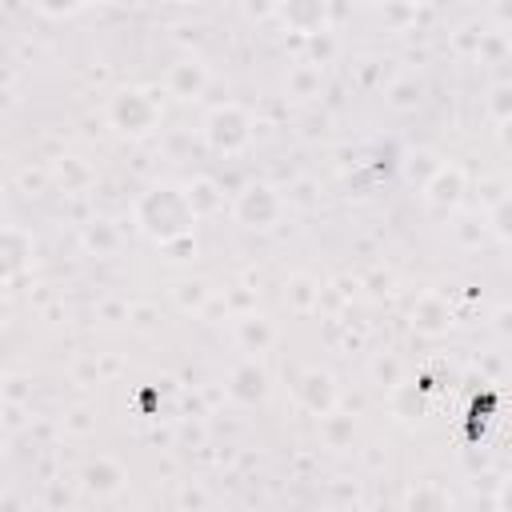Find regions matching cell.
I'll use <instances>...</instances> for the list:
<instances>
[{"instance_id": "6da1fadb", "label": "cell", "mask_w": 512, "mask_h": 512, "mask_svg": "<svg viewBox=\"0 0 512 512\" xmlns=\"http://www.w3.org/2000/svg\"><path fill=\"white\" fill-rule=\"evenodd\" d=\"M192 224H196V212H192L184 188L156 184V188H148V192L136 200V228H140L148 240H156V244L188 240V236H192Z\"/></svg>"}, {"instance_id": "7a4b0ae2", "label": "cell", "mask_w": 512, "mask_h": 512, "mask_svg": "<svg viewBox=\"0 0 512 512\" xmlns=\"http://www.w3.org/2000/svg\"><path fill=\"white\" fill-rule=\"evenodd\" d=\"M156 116H160L156 100L148 92H140V88H124V92H116L108 100V120L124 136H148L152 124H156Z\"/></svg>"}, {"instance_id": "3957f363", "label": "cell", "mask_w": 512, "mask_h": 512, "mask_svg": "<svg viewBox=\"0 0 512 512\" xmlns=\"http://www.w3.org/2000/svg\"><path fill=\"white\" fill-rule=\"evenodd\" d=\"M204 140H208L216 152H224V156L244 152V148L252 144V120H248V112L236 108V104L216 108V112L208 116V124H204Z\"/></svg>"}, {"instance_id": "277c9868", "label": "cell", "mask_w": 512, "mask_h": 512, "mask_svg": "<svg viewBox=\"0 0 512 512\" xmlns=\"http://www.w3.org/2000/svg\"><path fill=\"white\" fill-rule=\"evenodd\" d=\"M232 212H236V220H240L244 228H272V224L284 216V200H280V192H276L272 184H248V188L236 196Z\"/></svg>"}, {"instance_id": "5b68a950", "label": "cell", "mask_w": 512, "mask_h": 512, "mask_svg": "<svg viewBox=\"0 0 512 512\" xmlns=\"http://www.w3.org/2000/svg\"><path fill=\"white\" fill-rule=\"evenodd\" d=\"M32 264V240L20 228H0V284H12Z\"/></svg>"}, {"instance_id": "8992f818", "label": "cell", "mask_w": 512, "mask_h": 512, "mask_svg": "<svg viewBox=\"0 0 512 512\" xmlns=\"http://www.w3.org/2000/svg\"><path fill=\"white\" fill-rule=\"evenodd\" d=\"M296 396H300V404L312 416H332V408H336V380L328 372H320V368H308L300 376V384H296Z\"/></svg>"}, {"instance_id": "52a82bcc", "label": "cell", "mask_w": 512, "mask_h": 512, "mask_svg": "<svg viewBox=\"0 0 512 512\" xmlns=\"http://www.w3.org/2000/svg\"><path fill=\"white\" fill-rule=\"evenodd\" d=\"M460 192H464L460 168H436V176L424 184V200H428L432 208H452V204L460 200Z\"/></svg>"}, {"instance_id": "ba28073f", "label": "cell", "mask_w": 512, "mask_h": 512, "mask_svg": "<svg viewBox=\"0 0 512 512\" xmlns=\"http://www.w3.org/2000/svg\"><path fill=\"white\" fill-rule=\"evenodd\" d=\"M228 392L240 400V404H256V400H264L268 396V376H264V368L260 364H240L236 372H232V384H228Z\"/></svg>"}, {"instance_id": "9c48e42d", "label": "cell", "mask_w": 512, "mask_h": 512, "mask_svg": "<svg viewBox=\"0 0 512 512\" xmlns=\"http://www.w3.org/2000/svg\"><path fill=\"white\" fill-rule=\"evenodd\" d=\"M448 320H452V312H448V304H444L440 296H424V300L412 308V328H416V332L436 336V332L448 328Z\"/></svg>"}, {"instance_id": "30bf717a", "label": "cell", "mask_w": 512, "mask_h": 512, "mask_svg": "<svg viewBox=\"0 0 512 512\" xmlns=\"http://www.w3.org/2000/svg\"><path fill=\"white\" fill-rule=\"evenodd\" d=\"M204 68L196 64V60H180V64H172V72H168V88L176 92V96H196L200 88H204Z\"/></svg>"}, {"instance_id": "8fae6325", "label": "cell", "mask_w": 512, "mask_h": 512, "mask_svg": "<svg viewBox=\"0 0 512 512\" xmlns=\"http://www.w3.org/2000/svg\"><path fill=\"white\" fill-rule=\"evenodd\" d=\"M120 480H124V472H120L112 460H96V464H88V468H84V488H88V492H96V496L116 492V488H120Z\"/></svg>"}, {"instance_id": "7c38bea8", "label": "cell", "mask_w": 512, "mask_h": 512, "mask_svg": "<svg viewBox=\"0 0 512 512\" xmlns=\"http://www.w3.org/2000/svg\"><path fill=\"white\" fill-rule=\"evenodd\" d=\"M408 512H452V500L444 496V488L420 484V488L408 496Z\"/></svg>"}, {"instance_id": "4fadbf2b", "label": "cell", "mask_w": 512, "mask_h": 512, "mask_svg": "<svg viewBox=\"0 0 512 512\" xmlns=\"http://www.w3.org/2000/svg\"><path fill=\"white\" fill-rule=\"evenodd\" d=\"M212 192H216L212 180H196L192 188H184V196H188V204H192L196 216H200V212H212V208L220 204V196H212Z\"/></svg>"}, {"instance_id": "5bb4252c", "label": "cell", "mask_w": 512, "mask_h": 512, "mask_svg": "<svg viewBox=\"0 0 512 512\" xmlns=\"http://www.w3.org/2000/svg\"><path fill=\"white\" fill-rule=\"evenodd\" d=\"M372 376L380 380V388H396V384H400V360H396V356H380V360L372 364Z\"/></svg>"}, {"instance_id": "9a60e30c", "label": "cell", "mask_w": 512, "mask_h": 512, "mask_svg": "<svg viewBox=\"0 0 512 512\" xmlns=\"http://www.w3.org/2000/svg\"><path fill=\"white\" fill-rule=\"evenodd\" d=\"M388 104H392V108H412V104H420V84H416V80H408V84H396Z\"/></svg>"}, {"instance_id": "2e32d148", "label": "cell", "mask_w": 512, "mask_h": 512, "mask_svg": "<svg viewBox=\"0 0 512 512\" xmlns=\"http://www.w3.org/2000/svg\"><path fill=\"white\" fill-rule=\"evenodd\" d=\"M180 304L188 308H196V304H204V284H180Z\"/></svg>"}, {"instance_id": "e0dca14e", "label": "cell", "mask_w": 512, "mask_h": 512, "mask_svg": "<svg viewBox=\"0 0 512 512\" xmlns=\"http://www.w3.org/2000/svg\"><path fill=\"white\" fill-rule=\"evenodd\" d=\"M0 452H4V424H0Z\"/></svg>"}, {"instance_id": "ac0fdd59", "label": "cell", "mask_w": 512, "mask_h": 512, "mask_svg": "<svg viewBox=\"0 0 512 512\" xmlns=\"http://www.w3.org/2000/svg\"><path fill=\"white\" fill-rule=\"evenodd\" d=\"M0 200H4V188H0Z\"/></svg>"}]
</instances>
